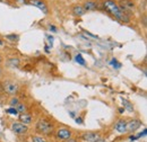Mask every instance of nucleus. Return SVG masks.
<instances>
[{
  "instance_id": "obj_1",
  "label": "nucleus",
  "mask_w": 147,
  "mask_h": 142,
  "mask_svg": "<svg viewBox=\"0 0 147 142\" xmlns=\"http://www.w3.org/2000/svg\"><path fill=\"white\" fill-rule=\"evenodd\" d=\"M103 6H104L105 10L108 13H110L111 15L115 18L117 20H119L120 23H129V20H130L129 15H127L126 13H123L114 1H112V0H105L104 3H103Z\"/></svg>"
},
{
  "instance_id": "obj_2",
  "label": "nucleus",
  "mask_w": 147,
  "mask_h": 142,
  "mask_svg": "<svg viewBox=\"0 0 147 142\" xmlns=\"http://www.w3.org/2000/svg\"><path fill=\"white\" fill-rule=\"evenodd\" d=\"M35 130L42 135H51L53 133V124L48 119H40L36 122Z\"/></svg>"
},
{
  "instance_id": "obj_3",
  "label": "nucleus",
  "mask_w": 147,
  "mask_h": 142,
  "mask_svg": "<svg viewBox=\"0 0 147 142\" xmlns=\"http://www.w3.org/2000/svg\"><path fill=\"white\" fill-rule=\"evenodd\" d=\"M2 90L6 91L7 94L9 95H16L18 92L19 87L17 84L15 82H11V81H6L2 84Z\"/></svg>"
},
{
  "instance_id": "obj_4",
  "label": "nucleus",
  "mask_w": 147,
  "mask_h": 142,
  "mask_svg": "<svg viewBox=\"0 0 147 142\" xmlns=\"http://www.w3.org/2000/svg\"><path fill=\"white\" fill-rule=\"evenodd\" d=\"M119 8L123 11V13H126L127 15H129L131 11H134V9H135V3L132 2V1H130V0H120L119 1Z\"/></svg>"
},
{
  "instance_id": "obj_5",
  "label": "nucleus",
  "mask_w": 147,
  "mask_h": 142,
  "mask_svg": "<svg viewBox=\"0 0 147 142\" xmlns=\"http://www.w3.org/2000/svg\"><path fill=\"white\" fill-rule=\"evenodd\" d=\"M55 137H57V139L65 141V140L70 139V138L73 137V133H71V131H70L69 129H67V127H60V129L57 130Z\"/></svg>"
},
{
  "instance_id": "obj_6",
  "label": "nucleus",
  "mask_w": 147,
  "mask_h": 142,
  "mask_svg": "<svg viewBox=\"0 0 147 142\" xmlns=\"http://www.w3.org/2000/svg\"><path fill=\"white\" fill-rule=\"evenodd\" d=\"M27 125L23 124L20 122H14L11 124V131L16 134V135H23L27 132Z\"/></svg>"
},
{
  "instance_id": "obj_7",
  "label": "nucleus",
  "mask_w": 147,
  "mask_h": 142,
  "mask_svg": "<svg viewBox=\"0 0 147 142\" xmlns=\"http://www.w3.org/2000/svg\"><path fill=\"white\" fill-rule=\"evenodd\" d=\"M82 140L85 142H98L101 140V134L97 132H86L82 135Z\"/></svg>"
},
{
  "instance_id": "obj_8",
  "label": "nucleus",
  "mask_w": 147,
  "mask_h": 142,
  "mask_svg": "<svg viewBox=\"0 0 147 142\" xmlns=\"http://www.w3.org/2000/svg\"><path fill=\"white\" fill-rule=\"evenodd\" d=\"M114 130L117 131V132H119V133H126L127 132V121H125V120H119V121H117L115 122V124H114Z\"/></svg>"
},
{
  "instance_id": "obj_9",
  "label": "nucleus",
  "mask_w": 147,
  "mask_h": 142,
  "mask_svg": "<svg viewBox=\"0 0 147 142\" xmlns=\"http://www.w3.org/2000/svg\"><path fill=\"white\" fill-rule=\"evenodd\" d=\"M142 126V122L139 120H132L130 122H127V131L129 132H135Z\"/></svg>"
},
{
  "instance_id": "obj_10",
  "label": "nucleus",
  "mask_w": 147,
  "mask_h": 142,
  "mask_svg": "<svg viewBox=\"0 0 147 142\" xmlns=\"http://www.w3.org/2000/svg\"><path fill=\"white\" fill-rule=\"evenodd\" d=\"M30 3H31V5H33V6H35V7H37L38 9L43 10L44 13H47V11H48L47 3H45L44 1H42V0H30Z\"/></svg>"
},
{
  "instance_id": "obj_11",
  "label": "nucleus",
  "mask_w": 147,
  "mask_h": 142,
  "mask_svg": "<svg viewBox=\"0 0 147 142\" xmlns=\"http://www.w3.org/2000/svg\"><path fill=\"white\" fill-rule=\"evenodd\" d=\"M19 121H20V123L27 125V124H31V123H32L33 119H32V115H31V114H28V113H24V114L19 115Z\"/></svg>"
},
{
  "instance_id": "obj_12",
  "label": "nucleus",
  "mask_w": 147,
  "mask_h": 142,
  "mask_svg": "<svg viewBox=\"0 0 147 142\" xmlns=\"http://www.w3.org/2000/svg\"><path fill=\"white\" fill-rule=\"evenodd\" d=\"M83 8L85 9V11H91V10H95L97 8V5L92 0H86L83 5Z\"/></svg>"
},
{
  "instance_id": "obj_13",
  "label": "nucleus",
  "mask_w": 147,
  "mask_h": 142,
  "mask_svg": "<svg viewBox=\"0 0 147 142\" xmlns=\"http://www.w3.org/2000/svg\"><path fill=\"white\" fill-rule=\"evenodd\" d=\"M85 9L83 8L82 5H75L73 7V14L75 16H83L85 14Z\"/></svg>"
},
{
  "instance_id": "obj_14",
  "label": "nucleus",
  "mask_w": 147,
  "mask_h": 142,
  "mask_svg": "<svg viewBox=\"0 0 147 142\" xmlns=\"http://www.w3.org/2000/svg\"><path fill=\"white\" fill-rule=\"evenodd\" d=\"M15 108H16V111H17L18 113H20V114H24V113H26V111H27L26 105H25V104H22V103H18V104L15 106Z\"/></svg>"
},
{
  "instance_id": "obj_15",
  "label": "nucleus",
  "mask_w": 147,
  "mask_h": 142,
  "mask_svg": "<svg viewBox=\"0 0 147 142\" xmlns=\"http://www.w3.org/2000/svg\"><path fill=\"white\" fill-rule=\"evenodd\" d=\"M122 103H123L125 108H126V109H128L129 112H132V111H134V107H132V105H131V103H130V102L126 100V99H122Z\"/></svg>"
},
{
  "instance_id": "obj_16",
  "label": "nucleus",
  "mask_w": 147,
  "mask_h": 142,
  "mask_svg": "<svg viewBox=\"0 0 147 142\" xmlns=\"http://www.w3.org/2000/svg\"><path fill=\"white\" fill-rule=\"evenodd\" d=\"M8 64L11 66V67H18L19 60L18 59H9V60H8Z\"/></svg>"
},
{
  "instance_id": "obj_17",
  "label": "nucleus",
  "mask_w": 147,
  "mask_h": 142,
  "mask_svg": "<svg viewBox=\"0 0 147 142\" xmlns=\"http://www.w3.org/2000/svg\"><path fill=\"white\" fill-rule=\"evenodd\" d=\"M75 60H76V62H78L79 64H82V66H84L85 64V60H84V58L80 55V54H77L76 55V58H75Z\"/></svg>"
},
{
  "instance_id": "obj_18",
  "label": "nucleus",
  "mask_w": 147,
  "mask_h": 142,
  "mask_svg": "<svg viewBox=\"0 0 147 142\" xmlns=\"http://www.w3.org/2000/svg\"><path fill=\"white\" fill-rule=\"evenodd\" d=\"M32 141H33V142H48L45 139H43L42 137H37V135L32 137Z\"/></svg>"
},
{
  "instance_id": "obj_19",
  "label": "nucleus",
  "mask_w": 147,
  "mask_h": 142,
  "mask_svg": "<svg viewBox=\"0 0 147 142\" xmlns=\"http://www.w3.org/2000/svg\"><path fill=\"white\" fill-rule=\"evenodd\" d=\"M18 103H19L18 98H17V97H13L11 100H10V103H9V105H10L11 107H15Z\"/></svg>"
},
{
  "instance_id": "obj_20",
  "label": "nucleus",
  "mask_w": 147,
  "mask_h": 142,
  "mask_svg": "<svg viewBox=\"0 0 147 142\" xmlns=\"http://www.w3.org/2000/svg\"><path fill=\"white\" fill-rule=\"evenodd\" d=\"M6 112H7V113H9V114H11V115H17V114H18V112L16 111V108H15V107H10V108H8Z\"/></svg>"
},
{
  "instance_id": "obj_21",
  "label": "nucleus",
  "mask_w": 147,
  "mask_h": 142,
  "mask_svg": "<svg viewBox=\"0 0 147 142\" xmlns=\"http://www.w3.org/2000/svg\"><path fill=\"white\" fill-rule=\"evenodd\" d=\"M111 63H112V66H113L114 68H120V67H121V66H120V64H119V63L117 62V60H115V59H113Z\"/></svg>"
},
{
  "instance_id": "obj_22",
  "label": "nucleus",
  "mask_w": 147,
  "mask_h": 142,
  "mask_svg": "<svg viewBox=\"0 0 147 142\" xmlns=\"http://www.w3.org/2000/svg\"><path fill=\"white\" fill-rule=\"evenodd\" d=\"M146 133H147V130H146V129H144V131H143L142 133H139V134L137 135V138H142V137H145V135H146Z\"/></svg>"
},
{
  "instance_id": "obj_23",
  "label": "nucleus",
  "mask_w": 147,
  "mask_h": 142,
  "mask_svg": "<svg viewBox=\"0 0 147 142\" xmlns=\"http://www.w3.org/2000/svg\"><path fill=\"white\" fill-rule=\"evenodd\" d=\"M7 38L8 40H11V41H15V40H17V36L15 35V34L14 35H7Z\"/></svg>"
},
{
  "instance_id": "obj_24",
  "label": "nucleus",
  "mask_w": 147,
  "mask_h": 142,
  "mask_svg": "<svg viewBox=\"0 0 147 142\" xmlns=\"http://www.w3.org/2000/svg\"><path fill=\"white\" fill-rule=\"evenodd\" d=\"M63 142H78V141H77L76 139H71V138H70V139H68V140H65Z\"/></svg>"
},
{
  "instance_id": "obj_25",
  "label": "nucleus",
  "mask_w": 147,
  "mask_h": 142,
  "mask_svg": "<svg viewBox=\"0 0 147 142\" xmlns=\"http://www.w3.org/2000/svg\"><path fill=\"white\" fill-rule=\"evenodd\" d=\"M76 122H77V123H80V124H83V120H82V119H76Z\"/></svg>"
},
{
  "instance_id": "obj_26",
  "label": "nucleus",
  "mask_w": 147,
  "mask_h": 142,
  "mask_svg": "<svg viewBox=\"0 0 147 142\" xmlns=\"http://www.w3.org/2000/svg\"><path fill=\"white\" fill-rule=\"evenodd\" d=\"M136 139H138V138H137V137H134V135H131V137H130V140H131V141H135Z\"/></svg>"
},
{
  "instance_id": "obj_27",
  "label": "nucleus",
  "mask_w": 147,
  "mask_h": 142,
  "mask_svg": "<svg viewBox=\"0 0 147 142\" xmlns=\"http://www.w3.org/2000/svg\"><path fill=\"white\" fill-rule=\"evenodd\" d=\"M49 28H50L51 31H53V32H55V31H57V28H55V27H53V26H50Z\"/></svg>"
},
{
  "instance_id": "obj_28",
  "label": "nucleus",
  "mask_w": 147,
  "mask_h": 142,
  "mask_svg": "<svg viewBox=\"0 0 147 142\" xmlns=\"http://www.w3.org/2000/svg\"><path fill=\"white\" fill-rule=\"evenodd\" d=\"M0 91H2V85L0 84Z\"/></svg>"
},
{
  "instance_id": "obj_29",
  "label": "nucleus",
  "mask_w": 147,
  "mask_h": 142,
  "mask_svg": "<svg viewBox=\"0 0 147 142\" xmlns=\"http://www.w3.org/2000/svg\"><path fill=\"white\" fill-rule=\"evenodd\" d=\"M1 74H2V69L0 68V77H1Z\"/></svg>"
},
{
  "instance_id": "obj_30",
  "label": "nucleus",
  "mask_w": 147,
  "mask_h": 142,
  "mask_svg": "<svg viewBox=\"0 0 147 142\" xmlns=\"http://www.w3.org/2000/svg\"><path fill=\"white\" fill-rule=\"evenodd\" d=\"M3 44V42H2V40H0V45H2Z\"/></svg>"
},
{
  "instance_id": "obj_31",
  "label": "nucleus",
  "mask_w": 147,
  "mask_h": 142,
  "mask_svg": "<svg viewBox=\"0 0 147 142\" xmlns=\"http://www.w3.org/2000/svg\"><path fill=\"white\" fill-rule=\"evenodd\" d=\"M1 62H2V58L0 56V63H1Z\"/></svg>"
}]
</instances>
